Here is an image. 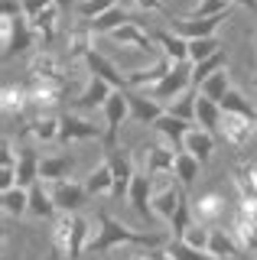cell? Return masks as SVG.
<instances>
[{"instance_id":"obj_7","label":"cell","mask_w":257,"mask_h":260,"mask_svg":"<svg viewBox=\"0 0 257 260\" xmlns=\"http://www.w3.org/2000/svg\"><path fill=\"white\" fill-rule=\"evenodd\" d=\"M104 162L111 166V176H114V199H124V195H131V182H134V162H131V153L120 150V146H114V150H108V156H104Z\"/></svg>"},{"instance_id":"obj_11","label":"cell","mask_w":257,"mask_h":260,"mask_svg":"<svg viewBox=\"0 0 257 260\" xmlns=\"http://www.w3.org/2000/svg\"><path fill=\"white\" fill-rule=\"evenodd\" d=\"M111 39L120 49H134V52H156V39L153 32H143L140 23H127V26H117L114 32H108ZM159 55V52H156Z\"/></svg>"},{"instance_id":"obj_9","label":"cell","mask_w":257,"mask_h":260,"mask_svg":"<svg viewBox=\"0 0 257 260\" xmlns=\"http://www.w3.org/2000/svg\"><path fill=\"white\" fill-rule=\"evenodd\" d=\"M29 78H36V81H69L66 78V55L39 49L33 55V62H29Z\"/></svg>"},{"instance_id":"obj_31","label":"cell","mask_w":257,"mask_h":260,"mask_svg":"<svg viewBox=\"0 0 257 260\" xmlns=\"http://www.w3.org/2000/svg\"><path fill=\"white\" fill-rule=\"evenodd\" d=\"M0 104H4L7 117H10V114H23V111H26L29 108V88H26V81H20V85H4Z\"/></svg>"},{"instance_id":"obj_2","label":"cell","mask_w":257,"mask_h":260,"mask_svg":"<svg viewBox=\"0 0 257 260\" xmlns=\"http://www.w3.org/2000/svg\"><path fill=\"white\" fill-rule=\"evenodd\" d=\"M0 36H4V62H10L13 55H20V52H29V49L39 43L33 23H23V20H4Z\"/></svg>"},{"instance_id":"obj_22","label":"cell","mask_w":257,"mask_h":260,"mask_svg":"<svg viewBox=\"0 0 257 260\" xmlns=\"http://www.w3.org/2000/svg\"><path fill=\"white\" fill-rule=\"evenodd\" d=\"M215 140H218V137H215L212 130H205V127H192L189 134H186V143H182V150L192 153V156H196L199 162H205V159L215 153Z\"/></svg>"},{"instance_id":"obj_58","label":"cell","mask_w":257,"mask_h":260,"mask_svg":"<svg viewBox=\"0 0 257 260\" xmlns=\"http://www.w3.org/2000/svg\"><path fill=\"white\" fill-rule=\"evenodd\" d=\"M251 260H257V254H254V257H251Z\"/></svg>"},{"instance_id":"obj_21","label":"cell","mask_w":257,"mask_h":260,"mask_svg":"<svg viewBox=\"0 0 257 260\" xmlns=\"http://www.w3.org/2000/svg\"><path fill=\"white\" fill-rule=\"evenodd\" d=\"M127 101H131V117L137 120V124H156L159 117H163V104L156 101V98H150V94H127Z\"/></svg>"},{"instance_id":"obj_43","label":"cell","mask_w":257,"mask_h":260,"mask_svg":"<svg viewBox=\"0 0 257 260\" xmlns=\"http://www.w3.org/2000/svg\"><path fill=\"white\" fill-rule=\"evenodd\" d=\"M166 254H170L173 260H212L208 250H199V247H192V244H186V241H176V238L166 244Z\"/></svg>"},{"instance_id":"obj_1","label":"cell","mask_w":257,"mask_h":260,"mask_svg":"<svg viewBox=\"0 0 257 260\" xmlns=\"http://www.w3.org/2000/svg\"><path fill=\"white\" fill-rule=\"evenodd\" d=\"M98 224H101V231L88 241V250H91V254H104V250L117 247V244H137V247H147V250L163 247V234L134 231V228H127L124 221H117L111 211H101V215H98Z\"/></svg>"},{"instance_id":"obj_27","label":"cell","mask_w":257,"mask_h":260,"mask_svg":"<svg viewBox=\"0 0 257 260\" xmlns=\"http://www.w3.org/2000/svg\"><path fill=\"white\" fill-rule=\"evenodd\" d=\"M59 10H62V7L52 4V7H46L43 13H36L33 20H29V23H33V29H36V39H39V43L49 46L52 39L59 36Z\"/></svg>"},{"instance_id":"obj_25","label":"cell","mask_w":257,"mask_h":260,"mask_svg":"<svg viewBox=\"0 0 257 260\" xmlns=\"http://www.w3.org/2000/svg\"><path fill=\"white\" fill-rule=\"evenodd\" d=\"M59 130H62V117H55V114H39L26 124V134L33 137L36 143H52L59 140Z\"/></svg>"},{"instance_id":"obj_14","label":"cell","mask_w":257,"mask_h":260,"mask_svg":"<svg viewBox=\"0 0 257 260\" xmlns=\"http://www.w3.org/2000/svg\"><path fill=\"white\" fill-rule=\"evenodd\" d=\"M59 140L62 143H75V140H104V134L91 120L78 117V114H62V130H59Z\"/></svg>"},{"instance_id":"obj_16","label":"cell","mask_w":257,"mask_h":260,"mask_svg":"<svg viewBox=\"0 0 257 260\" xmlns=\"http://www.w3.org/2000/svg\"><path fill=\"white\" fill-rule=\"evenodd\" d=\"M182 195H186V185H182L179 179H170V185H166V189L153 192V215H159L163 221H170V224H173L176 208H179Z\"/></svg>"},{"instance_id":"obj_41","label":"cell","mask_w":257,"mask_h":260,"mask_svg":"<svg viewBox=\"0 0 257 260\" xmlns=\"http://www.w3.org/2000/svg\"><path fill=\"white\" fill-rule=\"evenodd\" d=\"M231 91V81H228V69H221V72H215L212 78L202 85V94L205 98H212L215 104H221V98Z\"/></svg>"},{"instance_id":"obj_33","label":"cell","mask_w":257,"mask_h":260,"mask_svg":"<svg viewBox=\"0 0 257 260\" xmlns=\"http://www.w3.org/2000/svg\"><path fill=\"white\" fill-rule=\"evenodd\" d=\"M127 23H137V20H134V16L124 10V7H111L108 13H101L98 20H91L88 26H91L94 36H101V32H114L117 26H127Z\"/></svg>"},{"instance_id":"obj_17","label":"cell","mask_w":257,"mask_h":260,"mask_svg":"<svg viewBox=\"0 0 257 260\" xmlns=\"http://www.w3.org/2000/svg\"><path fill=\"white\" fill-rule=\"evenodd\" d=\"M159 55H166L170 62H189V39L179 36L176 29H153Z\"/></svg>"},{"instance_id":"obj_23","label":"cell","mask_w":257,"mask_h":260,"mask_svg":"<svg viewBox=\"0 0 257 260\" xmlns=\"http://www.w3.org/2000/svg\"><path fill=\"white\" fill-rule=\"evenodd\" d=\"M114 91H117V88H111L104 78L91 75V78H88V85H85V91L75 98V108L88 111V108H94V104H101V108H104V104H108V98L114 94Z\"/></svg>"},{"instance_id":"obj_19","label":"cell","mask_w":257,"mask_h":260,"mask_svg":"<svg viewBox=\"0 0 257 260\" xmlns=\"http://www.w3.org/2000/svg\"><path fill=\"white\" fill-rule=\"evenodd\" d=\"M244 250H241V244L235 241V234H231V228L224 231V228H212V238H208V257L212 260H238Z\"/></svg>"},{"instance_id":"obj_49","label":"cell","mask_w":257,"mask_h":260,"mask_svg":"<svg viewBox=\"0 0 257 260\" xmlns=\"http://www.w3.org/2000/svg\"><path fill=\"white\" fill-rule=\"evenodd\" d=\"M20 4H23V13L33 20V16H36V13H43L46 7H52V0H20Z\"/></svg>"},{"instance_id":"obj_57","label":"cell","mask_w":257,"mask_h":260,"mask_svg":"<svg viewBox=\"0 0 257 260\" xmlns=\"http://www.w3.org/2000/svg\"><path fill=\"white\" fill-rule=\"evenodd\" d=\"M254 85H257V72H254Z\"/></svg>"},{"instance_id":"obj_37","label":"cell","mask_w":257,"mask_h":260,"mask_svg":"<svg viewBox=\"0 0 257 260\" xmlns=\"http://www.w3.org/2000/svg\"><path fill=\"white\" fill-rule=\"evenodd\" d=\"M221 69H228V55L224 52H215L212 59H205V62H196L192 65V85H205L208 78L215 75V72H221Z\"/></svg>"},{"instance_id":"obj_56","label":"cell","mask_w":257,"mask_h":260,"mask_svg":"<svg viewBox=\"0 0 257 260\" xmlns=\"http://www.w3.org/2000/svg\"><path fill=\"white\" fill-rule=\"evenodd\" d=\"M251 43H254V52H257V32H254V39H251Z\"/></svg>"},{"instance_id":"obj_42","label":"cell","mask_w":257,"mask_h":260,"mask_svg":"<svg viewBox=\"0 0 257 260\" xmlns=\"http://www.w3.org/2000/svg\"><path fill=\"white\" fill-rule=\"evenodd\" d=\"M196 98H199L196 88H186V91L170 104V114H176V117H182V120H196Z\"/></svg>"},{"instance_id":"obj_40","label":"cell","mask_w":257,"mask_h":260,"mask_svg":"<svg viewBox=\"0 0 257 260\" xmlns=\"http://www.w3.org/2000/svg\"><path fill=\"white\" fill-rule=\"evenodd\" d=\"M215 52H221V46H218V39H215V36L189 39V62H192V65H196V62H205V59H212Z\"/></svg>"},{"instance_id":"obj_26","label":"cell","mask_w":257,"mask_h":260,"mask_svg":"<svg viewBox=\"0 0 257 260\" xmlns=\"http://www.w3.org/2000/svg\"><path fill=\"white\" fill-rule=\"evenodd\" d=\"M72 169H75V159L72 156H46L39 159V179L43 182H62V179H72Z\"/></svg>"},{"instance_id":"obj_32","label":"cell","mask_w":257,"mask_h":260,"mask_svg":"<svg viewBox=\"0 0 257 260\" xmlns=\"http://www.w3.org/2000/svg\"><path fill=\"white\" fill-rule=\"evenodd\" d=\"M231 234H235V241L241 244V250L244 254H257V224L254 221H247L244 215H238L235 211V221H231Z\"/></svg>"},{"instance_id":"obj_20","label":"cell","mask_w":257,"mask_h":260,"mask_svg":"<svg viewBox=\"0 0 257 260\" xmlns=\"http://www.w3.org/2000/svg\"><path fill=\"white\" fill-rule=\"evenodd\" d=\"M85 65H88V72H91V75L104 78L111 88H117V91H127V88H124V75L114 69V62H111V59H104L98 49H91V52L85 55Z\"/></svg>"},{"instance_id":"obj_48","label":"cell","mask_w":257,"mask_h":260,"mask_svg":"<svg viewBox=\"0 0 257 260\" xmlns=\"http://www.w3.org/2000/svg\"><path fill=\"white\" fill-rule=\"evenodd\" d=\"M0 13H4V20H20L23 4L20 0H0Z\"/></svg>"},{"instance_id":"obj_3","label":"cell","mask_w":257,"mask_h":260,"mask_svg":"<svg viewBox=\"0 0 257 260\" xmlns=\"http://www.w3.org/2000/svg\"><path fill=\"white\" fill-rule=\"evenodd\" d=\"M218 137L241 150V146H247L257 137V120L254 117H244V114L221 111V130H218Z\"/></svg>"},{"instance_id":"obj_24","label":"cell","mask_w":257,"mask_h":260,"mask_svg":"<svg viewBox=\"0 0 257 260\" xmlns=\"http://www.w3.org/2000/svg\"><path fill=\"white\" fill-rule=\"evenodd\" d=\"M153 130H159V137H166V140H173L176 150H182V143H186V134L192 130V120H182V117H176V114L166 111L163 117L153 124Z\"/></svg>"},{"instance_id":"obj_52","label":"cell","mask_w":257,"mask_h":260,"mask_svg":"<svg viewBox=\"0 0 257 260\" xmlns=\"http://www.w3.org/2000/svg\"><path fill=\"white\" fill-rule=\"evenodd\" d=\"M224 4H238V7H244V10L257 13V0H224Z\"/></svg>"},{"instance_id":"obj_18","label":"cell","mask_w":257,"mask_h":260,"mask_svg":"<svg viewBox=\"0 0 257 260\" xmlns=\"http://www.w3.org/2000/svg\"><path fill=\"white\" fill-rule=\"evenodd\" d=\"M127 199H131V205L140 218H150L153 215V179L147 173H137L134 182H131V195H127Z\"/></svg>"},{"instance_id":"obj_46","label":"cell","mask_w":257,"mask_h":260,"mask_svg":"<svg viewBox=\"0 0 257 260\" xmlns=\"http://www.w3.org/2000/svg\"><path fill=\"white\" fill-rule=\"evenodd\" d=\"M218 13H231V4H224V0H202L189 16L192 20H208V16H218Z\"/></svg>"},{"instance_id":"obj_28","label":"cell","mask_w":257,"mask_h":260,"mask_svg":"<svg viewBox=\"0 0 257 260\" xmlns=\"http://www.w3.org/2000/svg\"><path fill=\"white\" fill-rule=\"evenodd\" d=\"M196 124L205 127V130H212V134L218 137V130H221V104H215L212 98L199 94L196 98Z\"/></svg>"},{"instance_id":"obj_4","label":"cell","mask_w":257,"mask_h":260,"mask_svg":"<svg viewBox=\"0 0 257 260\" xmlns=\"http://www.w3.org/2000/svg\"><path fill=\"white\" fill-rule=\"evenodd\" d=\"M192 85V65L189 62H176L173 65V72L166 75L159 85H153L150 88V98H156L159 104H166V101H176L186 88Z\"/></svg>"},{"instance_id":"obj_30","label":"cell","mask_w":257,"mask_h":260,"mask_svg":"<svg viewBox=\"0 0 257 260\" xmlns=\"http://www.w3.org/2000/svg\"><path fill=\"white\" fill-rule=\"evenodd\" d=\"M55 202H52V192L43 189V182L29 185V215L39 218V221H49V218H55Z\"/></svg>"},{"instance_id":"obj_34","label":"cell","mask_w":257,"mask_h":260,"mask_svg":"<svg viewBox=\"0 0 257 260\" xmlns=\"http://www.w3.org/2000/svg\"><path fill=\"white\" fill-rule=\"evenodd\" d=\"M82 182H85V192L91 195V199H94V195H104V192H108V195L114 192V176H111V166H108V162H101L98 169H91Z\"/></svg>"},{"instance_id":"obj_51","label":"cell","mask_w":257,"mask_h":260,"mask_svg":"<svg viewBox=\"0 0 257 260\" xmlns=\"http://www.w3.org/2000/svg\"><path fill=\"white\" fill-rule=\"evenodd\" d=\"M69 254H66V250H62V247H55V244L49 241V250H46V257L43 260H66Z\"/></svg>"},{"instance_id":"obj_5","label":"cell","mask_w":257,"mask_h":260,"mask_svg":"<svg viewBox=\"0 0 257 260\" xmlns=\"http://www.w3.org/2000/svg\"><path fill=\"white\" fill-rule=\"evenodd\" d=\"M131 117V101H127V91H114L104 104V120H108V130H104V146L114 150L117 137H120V124Z\"/></svg>"},{"instance_id":"obj_10","label":"cell","mask_w":257,"mask_h":260,"mask_svg":"<svg viewBox=\"0 0 257 260\" xmlns=\"http://www.w3.org/2000/svg\"><path fill=\"white\" fill-rule=\"evenodd\" d=\"M231 13H218V16H208V20H192V16H170V26L186 39H205V36H215L218 23H224Z\"/></svg>"},{"instance_id":"obj_47","label":"cell","mask_w":257,"mask_h":260,"mask_svg":"<svg viewBox=\"0 0 257 260\" xmlns=\"http://www.w3.org/2000/svg\"><path fill=\"white\" fill-rule=\"evenodd\" d=\"M208 238H212V228L199 221V224H192L189 231H186V238H182V241L192 244V247H199V250H208Z\"/></svg>"},{"instance_id":"obj_44","label":"cell","mask_w":257,"mask_h":260,"mask_svg":"<svg viewBox=\"0 0 257 260\" xmlns=\"http://www.w3.org/2000/svg\"><path fill=\"white\" fill-rule=\"evenodd\" d=\"M221 111H231V114H244V117H254L257 120V111L247 104V98L238 91V88H231L228 94L221 98Z\"/></svg>"},{"instance_id":"obj_38","label":"cell","mask_w":257,"mask_h":260,"mask_svg":"<svg viewBox=\"0 0 257 260\" xmlns=\"http://www.w3.org/2000/svg\"><path fill=\"white\" fill-rule=\"evenodd\" d=\"M88 241H91V238H88V221L75 211V221H72V241H69V260L82 257L88 250Z\"/></svg>"},{"instance_id":"obj_8","label":"cell","mask_w":257,"mask_h":260,"mask_svg":"<svg viewBox=\"0 0 257 260\" xmlns=\"http://www.w3.org/2000/svg\"><path fill=\"white\" fill-rule=\"evenodd\" d=\"M26 81V88H29V104L39 111H49V108H59L62 104V98H66L69 91V81H36V78H23Z\"/></svg>"},{"instance_id":"obj_12","label":"cell","mask_w":257,"mask_h":260,"mask_svg":"<svg viewBox=\"0 0 257 260\" xmlns=\"http://www.w3.org/2000/svg\"><path fill=\"white\" fill-rule=\"evenodd\" d=\"M140 153H143V159H147V169H143V173H147L150 179H156L159 173H176V156H179V153H173L170 146H159V143H143L140 146Z\"/></svg>"},{"instance_id":"obj_15","label":"cell","mask_w":257,"mask_h":260,"mask_svg":"<svg viewBox=\"0 0 257 260\" xmlns=\"http://www.w3.org/2000/svg\"><path fill=\"white\" fill-rule=\"evenodd\" d=\"M85 199H91V195L85 192V182H72V179L52 182V202H55L59 211H78L85 205Z\"/></svg>"},{"instance_id":"obj_54","label":"cell","mask_w":257,"mask_h":260,"mask_svg":"<svg viewBox=\"0 0 257 260\" xmlns=\"http://www.w3.org/2000/svg\"><path fill=\"white\" fill-rule=\"evenodd\" d=\"M52 4H55V7H62V10H69V7L75 4V0H52Z\"/></svg>"},{"instance_id":"obj_29","label":"cell","mask_w":257,"mask_h":260,"mask_svg":"<svg viewBox=\"0 0 257 260\" xmlns=\"http://www.w3.org/2000/svg\"><path fill=\"white\" fill-rule=\"evenodd\" d=\"M196 218L202 224H215L218 218H224V195L221 192H208V195H199L196 205Z\"/></svg>"},{"instance_id":"obj_50","label":"cell","mask_w":257,"mask_h":260,"mask_svg":"<svg viewBox=\"0 0 257 260\" xmlns=\"http://www.w3.org/2000/svg\"><path fill=\"white\" fill-rule=\"evenodd\" d=\"M134 4H137L140 10H150V13H166V16H173V13H170V7H166L163 0H134Z\"/></svg>"},{"instance_id":"obj_6","label":"cell","mask_w":257,"mask_h":260,"mask_svg":"<svg viewBox=\"0 0 257 260\" xmlns=\"http://www.w3.org/2000/svg\"><path fill=\"white\" fill-rule=\"evenodd\" d=\"M173 65H176V62H170L166 55H156V59L150 62L147 69H134V72H127V75H124V88H127V91H137V88H147V91H150L153 85H159V81L170 75Z\"/></svg>"},{"instance_id":"obj_55","label":"cell","mask_w":257,"mask_h":260,"mask_svg":"<svg viewBox=\"0 0 257 260\" xmlns=\"http://www.w3.org/2000/svg\"><path fill=\"white\" fill-rule=\"evenodd\" d=\"M127 260H150V254L147 257H127Z\"/></svg>"},{"instance_id":"obj_35","label":"cell","mask_w":257,"mask_h":260,"mask_svg":"<svg viewBox=\"0 0 257 260\" xmlns=\"http://www.w3.org/2000/svg\"><path fill=\"white\" fill-rule=\"evenodd\" d=\"M0 202H4V211L10 218H20L23 211H29V189H23V185L0 189Z\"/></svg>"},{"instance_id":"obj_53","label":"cell","mask_w":257,"mask_h":260,"mask_svg":"<svg viewBox=\"0 0 257 260\" xmlns=\"http://www.w3.org/2000/svg\"><path fill=\"white\" fill-rule=\"evenodd\" d=\"M150 260H173V257L166 254V247H156V250H150Z\"/></svg>"},{"instance_id":"obj_13","label":"cell","mask_w":257,"mask_h":260,"mask_svg":"<svg viewBox=\"0 0 257 260\" xmlns=\"http://www.w3.org/2000/svg\"><path fill=\"white\" fill-rule=\"evenodd\" d=\"M94 49V32L91 26L82 20V23H75V26L69 29V36H66V62H85V55Z\"/></svg>"},{"instance_id":"obj_36","label":"cell","mask_w":257,"mask_h":260,"mask_svg":"<svg viewBox=\"0 0 257 260\" xmlns=\"http://www.w3.org/2000/svg\"><path fill=\"white\" fill-rule=\"evenodd\" d=\"M39 182V156L36 150H20V166H17V185H23V189H29V185Z\"/></svg>"},{"instance_id":"obj_39","label":"cell","mask_w":257,"mask_h":260,"mask_svg":"<svg viewBox=\"0 0 257 260\" xmlns=\"http://www.w3.org/2000/svg\"><path fill=\"white\" fill-rule=\"evenodd\" d=\"M173 176H176V179H179V182L189 189V185L199 179V159L192 156V153L179 150V156H176V173H173Z\"/></svg>"},{"instance_id":"obj_45","label":"cell","mask_w":257,"mask_h":260,"mask_svg":"<svg viewBox=\"0 0 257 260\" xmlns=\"http://www.w3.org/2000/svg\"><path fill=\"white\" fill-rule=\"evenodd\" d=\"M111 7H117L114 0H78V16H82L85 23H91V20H98L101 13H108Z\"/></svg>"}]
</instances>
